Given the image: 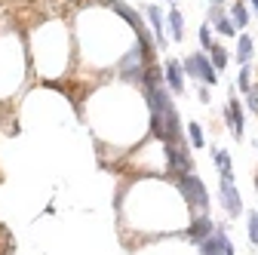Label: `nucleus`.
Instances as JSON below:
<instances>
[{
    "mask_svg": "<svg viewBox=\"0 0 258 255\" xmlns=\"http://www.w3.org/2000/svg\"><path fill=\"white\" fill-rule=\"evenodd\" d=\"M175 187H178V194L184 197V203L190 209H197V212H206L209 209V190H206V184H203V178L197 172L178 175L175 178Z\"/></svg>",
    "mask_w": 258,
    "mask_h": 255,
    "instance_id": "nucleus-1",
    "label": "nucleus"
},
{
    "mask_svg": "<svg viewBox=\"0 0 258 255\" xmlns=\"http://www.w3.org/2000/svg\"><path fill=\"white\" fill-rule=\"evenodd\" d=\"M163 154H166V172H169V178L175 181L178 175H187V172H194V154H190V148H187V142H178V145H172V142H163Z\"/></svg>",
    "mask_w": 258,
    "mask_h": 255,
    "instance_id": "nucleus-2",
    "label": "nucleus"
},
{
    "mask_svg": "<svg viewBox=\"0 0 258 255\" xmlns=\"http://www.w3.org/2000/svg\"><path fill=\"white\" fill-rule=\"evenodd\" d=\"M181 65H184V74L187 77L200 80L203 86H215L218 83V74H215V68H212V61H209L206 52H190V55H184Z\"/></svg>",
    "mask_w": 258,
    "mask_h": 255,
    "instance_id": "nucleus-3",
    "label": "nucleus"
},
{
    "mask_svg": "<svg viewBox=\"0 0 258 255\" xmlns=\"http://www.w3.org/2000/svg\"><path fill=\"white\" fill-rule=\"evenodd\" d=\"M145 55H142V49H139V43L129 49L123 58H120V65H117V77L123 80V83H142L145 80Z\"/></svg>",
    "mask_w": 258,
    "mask_h": 255,
    "instance_id": "nucleus-4",
    "label": "nucleus"
},
{
    "mask_svg": "<svg viewBox=\"0 0 258 255\" xmlns=\"http://www.w3.org/2000/svg\"><path fill=\"white\" fill-rule=\"evenodd\" d=\"M218 203L224 206L228 218L243 215V197H240V190H237L234 178H221V181H218Z\"/></svg>",
    "mask_w": 258,
    "mask_h": 255,
    "instance_id": "nucleus-5",
    "label": "nucleus"
},
{
    "mask_svg": "<svg viewBox=\"0 0 258 255\" xmlns=\"http://www.w3.org/2000/svg\"><path fill=\"white\" fill-rule=\"evenodd\" d=\"M215 228H218V225L209 218V212H200V215H194V221L184 228V237H187L194 246H200V243H206V240L215 234Z\"/></svg>",
    "mask_w": 258,
    "mask_h": 255,
    "instance_id": "nucleus-6",
    "label": "nucleus"
},
{
    "mask_svg": "<svg viewBox=\"0 0 258 255\" xmlns=\"http://www.w3.org/2000/svg\"><path fill=\"white\" fill-rule=\"evenodd\" d=\"M197 249H200V255H234V243L228 237V225H218L215 234L206 243H200Z\"/></svg>",
    "mask_w": 258,
    "mask_h": 255,
    "instance_id": "nucleus-7",
    "label": "nucleus"
},
{
    "mask_svg": "<svg viewBox=\"0 0 258 255\" xmlns=\"http://www.w3.org/2000/svg\"><path fill=\"white\" fill-rule=\"evenodd\" d=\"M224 120H228V126H231V136L237 142H243V136H246V114H243V102L237 99V95H231L228 105H224Z\"/></svg>",
    "mask_w": 258,
    "mask_h": 255,
    "instance_id": "nucleus-8",
    "label": "nucleus"
},
{
    "mask_svg": "<svg viewBox=\"0 0 258 255\" xmlns=\"http://www.w3.org/2000/svg\"><path fill=\"white\" fill-rule=\"evenodd\" d=\"M175 102H172V89L169 86H154V89H145V108H148V114H163L166 108H172Z\"/></svg>",
    "mask_w": 258,
    "mask_h": 255,
    "instance_id": "nucleus-9",
    "label": "nucleus"
},
{
    "mask_svg": "<svg viewBox=\"0 0 258 255\" xmlns=\"http://www.w3.org/2000/svg\"><path fill=\"white\" fill-rule=\"evenodd\" d=\"M163 142H172V145L184 142V123H181V117H178V108H175V105L163 111Z\"/></svg>",
    "mask_w": 258,
    "mask_h": 255,
    "instance_id": "nucleus-10",
    "label": "nucleus"
},
{
    "mask_svg": "<svg viewBox=\"0 0 258 255\" xmlns=\"http://www.w3.org/2000/svg\"><path fill=\"white\" fill-rule=\"evenodd\" d=\"M102 7H111L129 28H133V31H139V28H145V22H142V13L139 10H133V7H129L126 4V0H102Z\"/></svg>",
    "mask_w": 258,
    "mask_h": 255,
    "instance_id": "nucleus-11",
    "label": "nucleus"
},
{
    "mask_svg": "<svg viewBox=\"0 0 258 255\" xmlns=\"http://www.w3.org/2000/svg\"><path fill=\"white\" fill-rule=\"evenodd\" d=\"M209 25H212V31H218L221 37H237V25L231 22V16H224V7H221V4H212V10H209Z\"/></svg>",
    "mask_w": 258,
    "mask_h": 255,
    "instance_id": "nucleus-12",
    "label": "nucleus"
},
{
    "mask_svg": "<svg viewBox=\"0 0 258 255\" xmlns=\"http://www.w3.org/2000/svg\"><path fill=\"white\" fill-rule=\"evenodd\" d=\"M163 74H166V86L172 89V95H181L184 92V65L178 58H166V65H163Z\"/></svg>",
    "mask_w": 258,
    "mask_h": 255,
    "instance_id": "nucleus-13",
    "label": "nucleus"
},
{
    "mask_svg": "<svg viewBox=\"0 0 258 255\" xmlns=\"http://www.w3.org/2000/svg\"><path fill=\"white\" fill-rule=\"evenodd\" d=\"M212 163H215L221 178H234V163H231V154L224 148H212Z\"/></svg>",
    "mask_w": 258,
    "mask_h": 255,
    "instance_id": "nucleus-14",
    "label": "nucleus"
},
{
    "mask_svg": "<svg viewBox=\"0 0 258 255\" xmlns=\"http://www.w3.org/2000/svg\"><path fill=\"white\" fill-rule=\"evenodd\" d=\"M148 19H151V28H154V37H157V46L166 43V34H163V10L160 7H148Z\"/></svg>",
    "mask_w": 258,
    "mask_h": 255,
    "instance_id": "nucleus-15",
    "label": "nucleus"
},
{
    "mask_svg": "<svg viewBox=\"0 0 258 255\" xmlns=\"http://www.w3.org/2000/svg\"><path fill=\"white\" fill-rule=\"evenodd\" d=\"M145 89H154V86H166V74L160 65H148L145 68V80H142Z\"/></svg>",
    "mask_w": 258,
    "mask_h": 255,
    "instance_id": "nucleus-16",
    "label": "nucleus"
},
{
    "mask_svg": "<svg viewBox=\"0 0 258 255\" xmlns=\"http://www.w3.org/2000/svg\"><path fill=\"white\" fill-rule=\"evenodd\" d=\"M252 52H255L252 37L249 34H240V40H237V61H240V65H252Z\"/></svg>",
    "mask_w": 258,
    "mask_h": 255,
    "instance_id": "nucleus-17",
    "label": "nucleus"
},
{
    "mask_svg": "<svg viewBox=\"0 0 258 255\" xmlns=\"http://www.w3.org/2000/svg\"><path fill=\"white\" fill-rule=\"evenodd\" d=\"M169 31H172V40L175 43L184 40V19H181V13L175 7H169Z\"/></svg>",
    "mask_w": 258,
    "mask_h": 255,
    "instance_id": "nucleus-18",
    "label": "nucleus"
},
{
    "mask_svg": "<svg viewBox=\"0 0 258 255\" xmlns=\"http://www.w3.org/2000/svg\"><path fill=\"white\" fill-rule=\"evenodd\" d=\"M249 7L243 4V0H234V4H231V22L237 25V28H246L249 25Z\"/></svg>",
    "mask_w": 258,
    "mask_h": 255,
    "instance_id": "nucleus-19",
    "label": "nucleus"
},
{
    "mask_svg": "<svg viewBox=\"0 0 258 255\" xmlns=\"http://www.w3.org/2000/svg\"><path fill=\"white\" fill-rule=\"evenodd\" d=\"M209 61H212V68L215 71H224V68H228V61H231V55H228V49H224V46H212L209 49Z\"/></svg>",
    "mask_w": 258,
    "mask_h": 255,
    "instance_id": "nucleus-20",
    "label": "nucleus"
},
{
    "mask_svg": "<svg viewBox=\"0 0 258 255\" xmlns=\"http://www.w3.org/2000/svg\"><path fill=\"white\" fill-rule=\"evenodd\" d=\"M184 133H187V142H190L194 148H203V145H206V139H203V126H200V123H187Z\"/></svg>",
    "mask_w": 258,
    "mask_h": 255,
    "instance_id": "nucleus-21",
    "label": "nucleus"
},
{
    "mask_svg": "<svg viewBox=\"0 0 258 255\" xmlns=\"http://www.w3.org/2000/svg\"><path fill=\"white\" fill-rule=\"evenodd\" d=\"M246 231H249V243L258 246V212H246Z\"/></svg>",
    "mask_w": 258,
    "mask_h": 255,
    "instance_id": "nucleus-22",
    "label": "nucleus"
},
{
    "mask_svg": "<svg viewBox=\"0 0 258 255\" xmlns=\"http://www.w3.org/2000/svg\"><path fill=\"white\" fill-rule=\"evenodd\" d=\"M237 86L243 89V95L252 89V65H240V77H237Z\"/></svg>",
    "mask_w": 258,
    "mask_h": 255,
    "instance_id": "nucleus-23",
    "label": "nucleus"
},
{
    "mask_svg": "<svg viewBox=\"0 0 258 255\" xmlns=\"http://www.w3.org/2000/svg\"><path fill=\"white\" fill-rule=\"evenodd\" d=\"M200 46H203V49H212V46H215V37H212V25H209V22L200 28Z\"/></svg>",
    "mask_w": 258,
    "mask_h": 255,
    "instance_id": "nucleus-24",
    "label": "nucleus"
},
{
    "mask_svg": "<svg viewBox=\"0 0 258 255\" xmlns=\"http://www.w3.org/2000/svg\"><path fill=\"white\" fill-rule=\"evenodd\" d=\"M246 108L252 114H258V83H252V89L246 92Z\"/></svg>",
    "mask_w": 258,
    "mask_h": 255,
    "instance_id": "nucleus-25",
    "label": "nucleus"
},
{
    "mask_svg": "<svg viewBox=\"0 0 258 255\" xmlns=\"http://www.w3.org/2000/svg\"><path fill=\"white\" fill-rule=\"evenodd\" d=\"M197 99H200L203 105L209 102V86H200V89H197Z\"/></svg>",
    "mask_w": 258,
    "mask_h": 255,
    "instance_id": "nucleus-26",
    "label": "nucleus"
},
{
    "mask_svg": "<svg viewBox=\"0 0 258 255\" xmlns=\"http://www.w3.org/2000/svg\"><path fill=\"white\" fill-rule=\"evenodd\" d=\"M74 4H102V0H74Z\"/></svg>",
    "mask_w": 258,
    "mask_h": 255,
    "instance_id": "nucleus-27",
    "label": "nucleus"
},
{
    "mask_svg": "<svg viewBox=\"0 0 258 255\" xmlns=\"http://www.w3.org/2000/svg\"><path fill=\"white\" fill-rule=\"evenodd\" d=\"M249 4H252V10H255V16H258V0H249Z\"/></svg>",
    "mask_w": 258,
    "mask_h": 255,
    "instance_id": "nucleus-28",
    "label": "nucleus"
},
{
    "mask_svg": "<svg viewBox=\"0 0 258 255\" xmlns=\"http://www.w3.org/2000/svg\"><path fill=\"white\" fill-rule=\"evenodd\" d=\"M255 190H258V175H255Z\"/></svg>",
    "mask_w": 258,
    "mask_h": 255,
    "instance_id": "nucleus-29",
    "label": "nucleus"
},
{
    "mask_svg": "<svg viewBox=\"0 0 258 255\" xmlns=\"http://www.w3.org/2000/svg\"><path fill=\"white\" fill-rule=\"evenodd\" d=\"M212 4H224V0H212Z\"/></svg>",
    "mask_w": 258,
    "mask_h": 255,
    "instance_id": "nucleus-30",
    "label": "nucleus"
},
{
    "mask_svg": "<svg viewBox=\"0 0 258 255\" xmlns=\"http://www.w3.org/2000/svg\"><path fill=\"white\" fill-rule=\"evenodd\" d=\"M172 4H175V0H169V7H172Z\"/></svg>",
    "mask_w": 258,
    "mask_h": 255,
    "instance_id": "nucleus-31",
    "label": "nucleus"
}]
</instances>
